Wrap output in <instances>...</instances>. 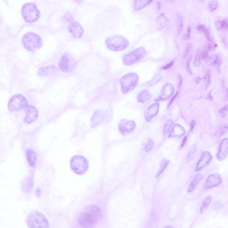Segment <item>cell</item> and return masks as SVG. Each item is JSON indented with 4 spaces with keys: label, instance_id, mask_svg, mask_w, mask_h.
<instances>
[{
    "label": "cell",
    "instance_id": "e575fe53",
    "mask_svg": "<svg viewBox=\"0 0 228 228\" xmlns=\"http://www.w3.org/2000/svg\"><path fill=\"white\" fill-rule=\"evenodd\" d=\"M219 60V56L218 55H213L209 58L207 62L209 66H214L218 63Z\"/></svg>",
    "mask_w": 228,
    "mask_h": 228
},
{
    "label": "cell",
    "instance_id": "8d00e7d4",
    "mask_svg": "<svg viewBox=\"0 0 228 228\" xmlns=\"http://www.w3.org/2000/svg\"><path fill=\"white\" fill-rule=\"evenodd\" d=\"M219 6V2L216 0H213L209 3L208 7L209 10L212 12L218 9Z\"/></svg>",
    "mask_w": 228,
    "mask_h": 228
},
{
    "label": "cell",
    "instance_id": "277c9868",
    "mask_svg": "<svg viewBox=\"0 0 228 228\" xmlns=\"http://www.w3.org/2000/svg\"><path fill=\"white\" fill-rule=\"evenodd\" d=\"M42 40L36 33L31 32L27 33L22 38V44L24 47L29 51H33L38 50L42 45Z\"/></svg>",
    "mask_w": 228,
    "mask_h": 228
},
{
    "label": "cell",
    "instance_id": "836d02e7",
    "mask_svg": "<svg viewBox=\"0 0 228 228\" xmlns=\"http://www.w3.org/2000/svg\"><path fill=\"white\" fill-rule=\"evenodd\" d=\"M162 77L161 75L159 73H156L150 81L148 82V84L149 86H154L157 84L162 79Z\"/></svg>",
    "mask_w": 228,
    "mask_h": 228
},
{
    "label": "cell",
    "instance_id": "ab89813d",
    "mask_svg": "<svg viewBox=\"0 0 228 228\" xmlns=\"http://www.w3.org/2000/svg\"><path fill=\"white\" fill-rule=\"evenodd\" d=\"M228 111V105H226L223 108L219 109V114L220 117L224 118L226 115V113Z\"/></svg>",
    "mask_w": 228,
    "mask_h": 228
},
{
    "label": "cell",
    "instance_id": "4316f807",
    "mask_svg": "<svg viewBox=\"0 0 228 228\" xmlns=\"http://www.w3.org/2000/svg\"><path fill=\"white\" fill-rule=\"evenodd\" d=\"M152 97V95L148 90H143L139 93L137 96V99L139 102L143 103L149 100Z\"/></svg>",
    "mask_w": 228,
    "mask_h": 228
},
{
    "label": "cell",
    "instance_id": "1f68e13d",
    "mask_svg": "<svg viewBox=\"0 0 228 228\" xmlns=\"http://www.w3.org/2000/svg\"><path fill=\"white\" fill-rule=\"evenodd\" d=\"M177 22L178 25V33L179 35L183 30V20L182 17L179 13L177 14Z\"/></svg>",
    "mask_w": 228,
    "mask_h": 228
},
{
    "label": "cell",
    "instance_id": "4fadbf2b",
    "mask_svg": "<svg viewBox=\"0 0 228 228\" xmlns=\"http://www.w3.org/2000/svg\"><path fill=\"white\" fill-rule=\"evenodd\" d=\"M222 182V176L219 174H211L208 177L204 186V190L211 189L219 186Z\"/></svg>",
    "mask_w": 228,
    "mask_h": 228
},
{
    "label": "cell",
    "instance_id": "83f0119b",
    "mask_svg": "<svg viewBox=\"0 0 228 228\" xmlns=\"http://www.w3.org/2000/svg\"><path fill=\"white\" fill-rule=\"evenodd\" d=\"M212 201V197L209 196L205 198L202 204L200 205V212L201 214H203L209 208Z\"/></svg>",
    "mask_w": 228,
    "mask_h": 228
},
{
    "label": "cell",
    "instance_id": "ba28073f",
    "mask_svg": "<svg viewBox=\"0 0 228 228\" xmlns=\"http://www.w3.org/2000/svg\"><path fill=\"white\" fill-rule=\"evenodd\" d=\"M148 54L147 51L143 47L131 52L123 58V64L126 66H131L142 60Z\"/></svg>",
    "mask_w": 228,
    "mask_h": 228
},
{
    "label": "cell",
    "instance_id": "7402d4cb",
    "mask_svg": "<svg viewBox=\"0 0 228 228\" xmlns=\"http://www.w3.org/2000/svg\"><path fill=\"white\" fill-rule=\"evenodd\" d=\"M185 133V130L182 126L179 124H176L173 127L169 137H181L184 135Z\"/></svg>",
    "mask_w": 228,
    "mask_h": 228
},
{
    "label": "cell",
    "instance_id": "ffe728a7",
    "mask_svg": "<svg viewBox=\"0 0 228 228\" xmlns=\"http://www.w3.org/2000/svg\"><path fill=\"white\" fill-rule=\"evenodd\" d=\"M57 71L58 69L55 66H46L39 68L38 71V75L41 76H47L53 75Z\"/></svg>",
    "mask_w": 228,
    "mask_h": 228
},
{
    "label": "cell",
    "instance_id": "d6a6232c",
    "mask_svg": "<svg viewBox=\"0 0 228 228\" xmlns=\"http://www.w3.org/2000/svg\"><path fill=\"white\" fill-rule=\"evenodd\" d=\"M173 125V121L172 119H168L165 122L163 128L164 133L165 135L168 134L172 129Z\"/></svg>",
    "mask_w": 228,
    "mask_h": 228
},
{
    "label": "cell",
    "instance_id": "f1b7e54d",
    "mask_svg": "<svg viewBox=\"0 0 228 228\" xmlns=\"http://www.w3.org/2000/svg\"><path fill=\"white\" fill-rule=\"evenodd\" d=\"M169 164V161L168 159H163L160 162L159 169L156 174L155 177H159L160 175H161L162 174H163V173L165 171V169L167 166H168Z\"/></svg>",
    "mask_w": 228,
    "mask_h": 228
},
{
    "label": "cell",
    "instance_id": "f907efd6",
    "mask_svg": "<svg viewBox=\"0 0 228 228\" xmlns=\"http://www.w3.org/2000/svg\"><path fill=\"white\" fill-rule=\"evenodd\" d=\"M187 137H185L184 138L183 140L182 143V146H181V147L182 148L184 146L185 144H186V141H187Z\"/></svg>",
    "mask_w": 228,
    "mask_h": 228
},
{
    "label": "cell",
    "instance_id": "7dc6e473",
    "mask_svg": "<svg viewBox=\"0 0 228 228\" xmlns=\"http://www.w3.org/2000/svg\"><path fill=\"white\" fill-rule=\"evenodd\" d=\"M208 52L207 51H204L202 53L203 59L207 61L209 58Z\"/></svg>",
    "mask_w": 228,
    "mask_h": 228
},
{
    "label": "cell",
    "instance_id": "4dcf8cb0",
    "mask_svg": "<svg viewBox=\"0 0 228 228\" xmlns=\"http://www.w3.org/2000/svg\"><path fill=\"white\" fill-rule=\"evenodd\" d=\"M197 146L195 144L192 145L190 147L188 152V154L187 156V162H190L193 159L196 155V152H197Z\"/></svg>",
    "mask_w": 228,
    "mask_h": 228
},
{
    "label": "cell",
    "instance_id": "5b68a950",
    "mask_svg": "<svg viewBox=\"0 0 228 228\" xmlns=\"http://www.w3.org/2000/svg\"><path fill=\"white\" fill-rule=\"evenodd\" d=\"M139 80L138 76L136 73H129L123 76L119 81L123 93L126 94L132 91L137 85Z\"/></svg>",
    "mask_w": 228,
    "mask_h": 228
},
{
    "label": "cell",
    "instance_id": "f5cc1de1",
    "mask_svg": "<svg viewBox=\"0 0 228 228\" xmlns=\"http://www.w3.org/2000/svg\"><path fill=\"white\" fill-rule=\"evenodd\" d=\"M177 94H178V92H177V93L176 94V95H175V96H174L173 97V98H172V100H171V101H170V102L169 103V105H168V107H169V106H170V105H171V104H172V103H173V101L174 100V99H175V98H176V97H177Z\"/></svg>",
    "mask_w": 228,
    "mask_h": 228
},
{
    "label": "cell",
    "instance_id": "cb8c5ba5",
    "mask_svg": "<svg viewBox=\"0 0 228 228\" xmlns=\"http://www.w3.org/2000/svg\"><path fill=\"white\" fill-rule=\"evenodd\" d=\"M204 176L202 174L200 173L197 174V175L192 180L191 183L189 184V187L188 189V193H191L195 189L196 186L200 182V181L203 178Z\"/></svg>",
    "mask_w": 228,
    "mask_h": 228
},
{
    "label": "cell",
    "instance_id": "3957f363",
    "mask_svg": "<svg viewBox=\"0 0 228 228\" xmlns=\"http://www.w3.org/2000/svg\"><path fill=\"white\" fill-rule=\"evenodd\" d=\"M105 44L109 50L113 51H119L128 48L129 42L124 37L116 35L107 38L105 41Z\"/></svg>",
    "mask_w": 228,
    "mask_h": 228
},
{
    "label": "cell",
    "instance_id": "8992f818",
    "mask_svg": "<svg viewBox=\"0 0 228 228\" xmlns=\"http://www.w3.org/2000/svg\"><path fill=\"white\" fill-rule=\"evenodd\" d=\"M22 16L25 21L33 23L37 21L40 17V12L33 3H26L22 6Z\"/></svg>",
    "mask_w": 228,
    "mask_h": 228
},
{
    "label": "cell",
    "instance_id": "ac0fdd59",
    "mask_svg": "<svg viewBox=\"0 0 228 228\" xmlns=\"http://www.w3.org/2000/svg\"><path fill=\"white\" fill-rule=\"evenodd\" d=\"M228 154V139L224 138L220 142L218 151L216 155L218 160L222 161L225 159Z\"/></svg>",
    "mask_w": 228,
    "mask_h": 228
},
{
    "label": "cell",
    "instance_id": "d4e9b609",
    "mask_svg": "<svg viewBox=\"0 0 228 228\" xmlns=\"http://www.w3.org/2000/svg\"><path fill=\"white\" fill-rule=\"evenodd\" d=\"M153 0H135L134 8L136 11L142 10L152 2Z\"/></svg>",
    "mask_w": 228,
    "mask_h": 228
},
{
    "label": "cell",
    "instance_id": "c3c4849f",
    "mask_svg": "<svg viewBox=\"0 0 228 228\" xmlns=\"http://www.w3.org/2000/svg\"><path fill=\"white\" fill-rule=\"evenodd\" d=\"M190 126H191V129H190V131H193L194 128V127H195V120H192V121L190 122Z\"/></svg>",
    "mask_w": 228,
    "mask_h": 228
},
{
    "label": "cell",
    "instance_id": "7a4b0ae2",
    "mask_svg": "<svg viewBox=\"0 0 228 228\" xmlns=\"http://www.w3.org/2000/svg\"><path fill=\"white\" fill-rule=\"evenodd\" d=\"M26 223L30 228H49L50 224L42 213L37 211H31L27 216Z\"/></svg>",
    "mask_w": 228,
    "mask_h": 228
},
{
    "label": "cell",
    "instance_id": "5bb4252c",
    "mask_svg": "<svg viewBox=\"0 0 228 228\" xmlns=\"http://www.w3.org/2000/svg\"><path fill=\"white\" fill-rule=\"evenodd\" d=\"M212 159L213 156L210 152L209 151L204 152L196 164L195 171L196 172L201 171L209 164Z\"/></svg>",
    "mask_w": 228,
    "mask_h": 228
},
{
    "label": "cell",
    "instance_id": "816d5d0a",
    "mask_svg": "<svg viewBox=\"0 0 228 228\" xmlns=\"http://www.w3.org/2000/svg\"><path fill=\"white\" fill-rule=\"evenodd\" d=\"M179 87H180V86L182 85V77L180 76H179Z\"/></svg>",
    "mask_w": 228,
    "mask_h": 228
},
{
    "label": "cell",
    "instance_id": "2e32d148",
    "mask_svg": "<svg viewBox=\"0 0 228 228\" xmlns=\"http://www.w3.org/2000/svg\"><path fill=\"white\" fill-rule=\"evenodd\" d=\"M26 116L24 119V122L27 124H31L35 122L38 117V111L33 106L29 105L26 109Z\"/></svg>",
    "mask_w": 228,
    "mask_h": 228
},
{
    "label": "cell",
    "instance_id": "db71d44e",
    "mask_svg": "<svg viewBox=\"0 0 228 228\" xmlns=\"http://www.w3.org/2000/svg\"><path fill=\"white\" fill-rule=\"evenodd\" d=\"M73 1H76L77 3H78V4L82 3V2H83V1H84V0H73Z\"/></svg>",
    "mask_w": 228,
    "mask_h": 228
},
{
    "label": "cell",
    "instance_id": "f6af8a7d",
    "mask_svg": "<svg viewBox=\"0 0 228 228\" xmlns=\"http://www.w3.org/2000/svg\"><path fill=\"white\" fill-rule=\"evenodd\" d=\"M191 30H192L191 27H188V29H187V33H186V35H185L183 37V39H184V40H188V39L190 38V35H191Z\"/></svg>",
    "mask_w": 228,
    "mask_h": 228
},
{
    "label": "cell",
    "instance_id": "ee69618b",
    "mask_svg": "<svg viewBox=\"0 0 228 228\" xmlns=\"http://www.w3.org/2000/svg\"><path fill=\"white\" fill-rule=\"evenodd\" d=\"M222 30L228 31V17L225 18L224 20H222Z\"/></svg>",
    "mask_w": 228,
    "mask_h": 228
},
{
    "label": "cell",
    "instance_id": "30bf717a",
    "mask_svg": "<svg viewBox=\"0 0 228 228\" xmlns=\"http://www.w3.org/2000/svg\"><path fill=\"white\" fill-rule=\"evenodd\" d=\"M27 100L25 97L20 94L12 96L9 100L8 108L10 111H19L27 107Z\"/></svg>",
    "mask_w": 228,
    "mask_h": 228
},
{
    "label": "cell",
    "instance_id": "9c48e42d",
    "mask_svg": "<svg viewBox=\"0 0 228 228\" xmlns=\"http://www.w3.org/2000/svg\"><path fill=\"white\" fill-rule=\"evenodd\" d=\"M77 62L75 58L68 52H65L60 58L58 67L62 72L70 73L76 69Z\"/></svg>",
    "mask_w": 228,
    "mask_h": 228
},
{
    "label": "cell",
    "instance_id": "681fc988",
    "mask_svg": "<svg viewBox=\"0 0 228 228\" xmlns=\"http://www.w3.org/2000/svg\"><path fill=\"white\" fill-rule=\"evenodd\" d=\"M204 79V77L203 78H201L200 77H197L196 78H195L194 80H195V82H196L197 84H199V83L200 82V81L202 80V79Z\"/></svg>",
    "mask_w": 228,
    "mask_h": 228
},
{
    "label": "cell",
    "instance_id": "44dd1931",
    "mask_svg": "<svg viewBox=\"0 0 228 228\" xmlns=\"http://www.w3.org/2000/svg\"><path fill=\"white\" fill-rule=\"evenodd\" d=\"M156 23L158 30L163 29L168 25V18L164 13H161L156 19Z\"/></svg>",
    "mask_w": 228,
    "mask_h": 228
},
{
    "label": "cell",
    "instance_id": "484cf974",
    "mask_svg": "<svg viewBox=\"0 0 228 228\" xmlns=\"http://www.w3.org/2000/svg\"><path fill=\"white\" fill-rule=\"evenodd\" d=\"M32 179L29 177H26L23 179L21 183V187L22 191L28 193L31 190L33 186Z\"/></svg>",
    "mask_w": 228,
    "mask_h": 228
},
{
    "label": "cell",
    "instance_id": "6f0895ef",
    "mask_svg": "<svg viewBox=\"0 0 228 228\" xmlns=\"http://www.w3.org/2000/svg\"><path fill=\"white\" fill-rule=\"evenodd\" d=\"M165 228H174V227H173V226H171V225H170V226H166V227H165Z\"/></svg>",
    "mask_w": 228,
    "mask_h": 228
},
{
    "label": "cell",
    "instance_id": "d590c367",
    "mask_svg": "<svg viewBox=\"0 0 228 228\" xmlns=\"http://www.w3.org/2000/svg\"><path fill=\"white\" fill-rule=\"evenodd\" d=\"M154 146V142L151 139H147V142L144 145L143 150L145 152H148Z\"/></svg>",
    "mask_w": 228,
    "mask_h": 228
},
{
    "label": "cell",
    "instance_id": "60d3db41",
    "mask_svg": "<svg viewBox=\"0 0 228 228\" xmlns=\"http://www.w3.org/2000/svg\"><path fill=\"white\" fill-rule=\"evenodd\" d=\"M192 59V55H191L188 57V58H187V60H186V67H187V71L191 75H192V72L191 68H190V64Z\"/></svg>",
    "mask_w": 228,
    "mask_h": 228
},
{
    "label": "cell",
    "instance_id": "680465c9",
    "mask_svg": "<svg viewBox=\"0 0 228 228\" xmlns=\"http://www.w3.org/2000/svg\"><path fill=\"white\" fill-rule=\"evenodd\" d=\"M199 1L200 3H203L204 2V0H199Z\"/></svg>",
    "mask_w": 228,
    "mask_h": 228
},
{
    "label": "cell",
    "instance_id": "603a6c76",
    "mask_svg": "<svg viewBox=\"0 0 228 228\" xmlns=\"http://www.w3.org/2000/svg\"><path fill=\"white\" fill-rule=\"evenodd\" d=\"M26 157L30 167H33L36 163L37 153L33 149L28 148L26 151Z\"/></svg>",
    "mask_w": 228,
    "mask_h": 228
},
{
    "label": "cell",
    "instance_id": "7bdbcfd3",
    "mask_svg": "<svg viewBox=\"0 0 228 228\" xmlns=\"http://www.w3.org/2000/svg\"><path fill=\"white\" fill-rule=\"evenodd\" d=\"M215 26L216 30L219 31L222 30V20H217L215 22Z\"/></svg>",
    "mask_w": 228,
    "mask_h": 228
},
{
    "label": "cell",
    "instance_id": "f546056e",
    "mask_svg": "<svg viewBox=\"0 0 228 228\" xmlns=\"http://www.w3.org/2000/svg\"><path fill=\"white\" fill-rule=\"evenodd\" d=\"M196 30L198 31L203 33L207 40L208 41H210V37L209 30L207 28V27L205 25L202 24V25H198L196 27Z\"/></svg>",
    "mask_w": 228,
    "mask_h": 228
},
{
    "label": "cell",
    "instance_id": "bcb514c9",
    "mask_svg": "<svg viewBox=\"0 0 228 228\" xmlns=\"http://www.w3.org/2000/svg\"><path fill=\"white\" fill-rule=\"evenodd\" d=\"M174 63V61H173L171 62H170V63H168V64H167V65H165L164 66V67H162L161 69H164V70H167V69H169L170 68V67L173 66V64Z\"/></svg>",
    "mask_w": 228,
    "mask_h": 228
},
{
    "label": "cell",
    "instance_id": "7c38bea8",
    "mask_svg": "<svg viewBox=\"0 0 228 228\" xmlns=\"http://www.w3.org/2000/svg\"><path fill=\"white\" fill-rule=\"evenodd\" d=\"M136 123L132 120L123 119L119 123L118 130L123 136H127L135 130Z\"/></svg>",
    "mask_w": 228,
    "mask_h": 228
},
{
    "label": "cell",
    "instance_id": "e0dca14e",
    "mask_svg": "<svg viewBox=\"0 0 228 228\" xmlns=\"http://www.w3.org/2000/svg\"><path fill=\"white\" fill-rule=\"evenodd\" d=\"M69 30L74 38H80L83 36L84 30L82 26L78 22L72 21L69 26Z\"/></svg>",
    "mask_w": 228,
    "mask_h": 228
},
{
    "label": "cell",
    "instance_id": "11a10c76",
    "mask_svg": "<svg viewBox=\"0 0 228 228\" xmlns=\"http://www.w3.org/2000/svg\"><path fill=\"white\" fill-rule=\"evenodd\" d=\"M208 99H209V100H212V97H211L210 93L209 94V96L208 97Z\"/></svg>",
    "mask_w": 228,
    "mask_h": 228
},
{
    "label": "cell",
    "instance_id": "6da1fadb",
    "mask_svg": "<svg viewBox=\"0 0 228 228\" xmlns=\"http://www.w3.org/2000/svg\"><path fill=\"white\" fill-rule=\"evenodd\" d=\"M102 218L101 210L96 205H90L83 209L78 218V224L83 228L95 227Z\"/></svg>",
    "mask_w": 228,
    "mask_h": 228
},
{
    "label": "cell",
    "instance_id": "d6986e66",
    "mask_svg": "<svg viewBox=\"0 0 228 228\" xmlns=\"http://www.w3.org/2000/svg\"><path fill=\"white\" fill-rule=\"evenodd\" d=\"M159 104L156 103L151 105L146 109L144 115L146 121L148 122L151 121L154 117L156 116L159 110Z\"/></svg>",
    "mask_w": 228,
    "mask_h": 228
},
{
    "label": "cell",
    "instance_id": "f35d334b",
    "mask_svg": "<svg viewBox=\"0 0 228 228\" xmlns=\"http://www.w3.org/2000/svg\"><path fill=\"white\" fill-rule=\"evenodd\" d=\"M210 76H211V71H207L206 76L204 77L205 79V85H206V89L208 88V87L209 86L211 82V79H210Z\"/></svg>",
    "mask_w": 228,
    "mask_h": 228
},
{
    "label": "cell",
    "instance_id": "52a82bcc",
    "mask_svg": "<svg viewBox=\"0 0 228 228\" xmlns=\"http://www.w3.org/2000/svg\"><path fill=\"white\" fill-rule=\"evenodd\" d=\"M71 169L77 175L84 174L88 170V163L84 157L80 155L73 156L70 161Z\"/></svg>",
    "mask_w": 228,
    "mask_h": 228
},
{
    "label": "cell",
    "instance_id": "8fae6325",
    "mask_svg": "<svg viewBox=\"0 0 228 228\" xmlns=\"http://www.w3.org/2000/svg\"><path fill=\"white\" fill-rule=\"evenodd\" d=\"M110 116L107 110H97L94 113L91 119V124L92 128H95L107 120Z\"/></svg>",
    "mask_w": 228,
    "mask_h": 228
},
{
    "label": "cell",
    "instance_id": "b9f144b4",
    "mask_svg": "<svg viewBox=\"0 0 228 228\" xmlns=\"http://www.w3.org/2000/svg\"><path fill=\"white\" fill-rule=\"evenodd\" d=\"M201 55H200V53H198L196 55V57H195V59H194V65L196 67H198L200 66V60H201Z\"/></svg>",
    "mask_w": 228,
    "mask_h": 228
},
{
    "label": "cell",
    "instance_id": "74e56055",
    "mask_svg": "<svg viewBox=\"0 0 228 228\" xmlns=\"http://www.w3.org/2000/svg\"><path fill=\"white\" fill-rule=\"evenodd\" d=\"M193 49V46L191 43H188L187 44L186 46V48H185V51H184V53L183 58H184L188 55L189 53L192 51Z\"/></svg>",
    "mask_w": 228,
    "mask_h": 228
},
{
    "label": "cell",
    "instance_id": "9a60e30c",
    "mask_svg": "<svg viewBox=\"0 0 228 228\" xmlns=\"http://www.w3.org/2000/svg\"><path fill=\"white\" fill-rule=\"evenodd\" d=\"M174 90V87L172 84L167 83L162 89L160 96L154 99V101H159L169 99L173 94Z\"/></svg>",
    "mask_w": 228,
    "mask_h": 228
},
{
    "label": "cell",
    "instance_id": "9f6ffc18",
    "mask_svg": "<svg viewBox=\"0 0 228 228\" xmlns=\"http://www.w3.org/2000/svg\"><path fill=\"white\" fill-rule=\"evenodd\" d=\"M166 1L169 2H173L174 1V0H166Z\"/></svg>",
    "mask_w": 228,
    "mask_h": 228
}]
</instances>
